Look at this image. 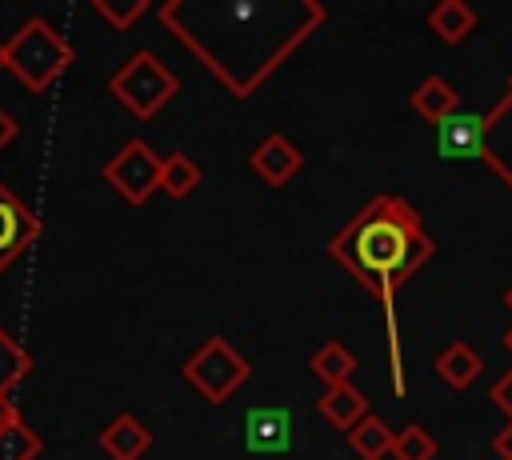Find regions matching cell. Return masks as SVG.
I'll list each match as a JSON object with an SVG mask.
<instances>
[{
  "instance_id": "obj_1",
  "label": "cell",
  "mask_w": 512,
  "mask_h": 460,
  "mask_svg": "<svg viewBox=\"0 0 512 460\" xmlns=\"http://www.w3.org/2000/svg\"><path fill=\"white\" fill-rule=\"evenodd\" d=\"M160 20L236 100H248L328 20V8L320 0H164Z\"/></svg>"
},
{
  "instance_id": "obj_2",
  "label": "cell",
  "mask_w": 512,
  "mask_h": 460,
  "mask_svg": "<svg viewBox=\"0 0 512 460\" xmlns=\"http://www.w3.org/2000/svg\"><path fill=\"white\" fill-rule=\"evenodd\" d=\"M436 244L420 224V212L392 192L372 196L332 240L328 256L356 276V284L380 300L388 316V340H392V360H396V324H392V300L400 284H408L428 260Z\"/></svg>"
},
{
  "instance_id": "obj_3",
  "label": "cell",
  "mask_w": 512,
  "mask_h": 460,
  "mask_svg": "<svg viewBox=\"0 0 512 460\" xmlns=\"http://www.w3.org/2000/svg\"><path fill=\"white\" fill-rule=\"evenodd\" d=\"M72 64L68 36L48 16H28L4 40V72H12L28 92H48Z\"/></svg>"
},
{
  "instance_id": "obj_4",
  "label": "cell",
  "mask_w": 512,
  "mask_h": 460,
  "mask_svg": "<svg viewBox=\"0 0 512 460\" xmlns=\"http://www.w3.org/2000/svg\"><path fill=\"white\" fill-rule=\"evenodd\" d=\"M108 92L140 120H152L168 100L180 92V76L156 56V52H132L108 80Z\"/></svg>"
},
{
  "instance_id": "obj_5",
  "label": "cell",
  "mask_w": 512,
  "mask_h": 460,
  "mask_svg": "<svg viewBox=\"0 0 512 460\" xmlns=\"http://www.w3.org/2000/svg\"><path fill=\"white\" fill-rule=\"evenodd\" d=\"M252 376L248 356L224 340V336H208L188 360H184V380L192 384L196 396H204L208 404H224L228 396H236Z\"/></svg>"
},
{
  "instance_id": "obj_6",
  "label": "cell",
  "mask_w": 512,
  "mask_h": 460,
  "mask_svg": "<svg viewBox=\"0 0 512 460\" xmlns=\"http://www.w3.org/2000/svg\"><path fill=\"white\" fill-rule=\"evenodd\" d=\"M160 168H164V156H156V148L140 136L124 140L112 160L104 164V184L112 192H120L128 204H148L152 192H160Z\"/></svg>"
},
{
  "instance_id": "obj_7",
  "label": "cell",
  "mask_w": 512,
  "mask_h": 460,
  "mask_svg": "<svg viewBox=\"0 0 512 460\" xmlns=\"http://www.w3.org/2000/svg\"><path fill=\"white\" fill-rule=\"evenodd\" d=\"M480 160L508 184L512 192V76L496 104L480 116Z\"/></svg>"
},
{
  "instance_id": "obj_8",
  "label": "cell",
  "mask_w": 512,
  "mask_h": 460,
  "mask_svg": "<svg viewBox=\"0 0 512 460\" xmlns=\"http://www.w3.org/2000/svg\"><path fill=\"white\" fill-rule=\"evenodd\" d=\"M40 236V220L36 212L0 180V272L8 264H16Z\"/></svg>"
},
{
  "instance_id": "obj_9",
  "label": "cell",
  "mask_w": 512,
  "mask_h": 460,
  "mask_svg": "<svg viewBox=\"0 0 512 460\" xmlns=\"http://www.w3.org/2000/svg\"><path fill=\"white\" fill-rule=\"evenodd\" d=\"M248 164H252V172H256L264 184L284 188V184H288V180L300 172L304 156H300V148H296V144H292L284 132H272V136H264V140L252 148Z\"/></svg>"
},
{
  "instance_id": "obj_10",
  "label": "cell",
  "mask_w": 512,
  "mask_h": 460,
  "mask_svg": "<svg viewBox=\"0 0 512 460\" xmlns=\"http://www.w3.org/2000/svg\"><path fill=\"white\" fill-rule=\"evenodd\" d=\"M316 412L336 428V432H352L364 416H368V396L356 388V384H332L324 388V396L316 400Z\"/></svg>"
},
{
  "instance_id": "obj_11",
  "label": "cell",
  "mask_w": 512,
  "mask_h": 460,
  "mask_svg": "<svg viewBox=\"0 0 512 460\" xmlns=\"http://www.w3.org/2000/svg\"><path fill=\"white\" fill-rule=\"evenodd\" d=\"M100 448L108 460H140L148 448H152V432L132 416V412H120L112 416V424L100 432Z\"/></svg>"
},
{
  "instance_id": "obj_12",
  "label": "cell",
  "mask_w": 512,
  "mask_h": 460,
  "mask_svg": "<svg viewBox=\"0 0 512 460\" xmlns=\"http://www.w3.org/2000/svg\"><path fill=\"white\" fill-rule=\"evenodd\" d=\"M412 108L428 120V124H444V120H452L456 112H460V96H456V88L444 80V76H424L420 84H416V92H412Z\"/></svg>"
},
{
  "instance_id": "obj_13",
  "label": "cell",
  "mask_w": 512,
  "mask_h": 460,
  "mask_svg": "<svg viewBox=\"0 0 512 460\" xmlns=\"http://www.w3.org/2000/svg\"><path fill=\"white\" fill-rule=\"evenodd\" d=\"M476 24H480V16H476V8L464 4V0H440V4L428 8V28H432L444 44L468 40V36L476 32Z\"/></svg>"
},
{
  "instance_id": "obj_14",
  "label": "cell",
  "mask_w": 512,
  "mask_h": 460,
  "mask_svg": "<svg viewBox=\"0 0 512 460\" xmlns=\"http://www.w3.org/2000/svg\"><path fill=\"white\" fill-rule=\"evenodd\" d=\"M484 372V360H480V352L472 348V344H464V340H452L440 356H436V376L448 384V388H468V384H476V376Z\"/></svg>"
},
{
  "instance_id": "obj_15",
  "label": "cell",
  "mask_w": 512,
  "mask_h": 460,
  "mask_svg": "<svg viewBox=\"0 0 512 460\" xmlns=\"http://www.w3.org/2000/svg\"><path fill=\"white\" fill-rule=\"evenodd\" d=\"M392 440H396V432L380 416H372V412L348 432V448L360 460H384V456H392Z\"/></svg>"
},
{
  "instance_id": "obj_16",
  "label": "cell",
  "mask_w": 512,
  "mask_h": 460,
  "mask_svg": "<svg viewBox=\"0 0 512 460\" xmlns=\"http://www.w3.org/2000/svg\"><path fill=\"white\" fill-rule=\"evenodd\" d=\"M440 152L444 156H480V116H452L440 124Z\"/></svg>"
},
{
  "instance_id": "obj_17",
  "label": "cell",
  "mask_w": 512,
  "mask_h": 460,
  "mask_svg": "<svg viewBox=\"0 0 512 460\" xmlns=\"http://www.w3.org/2000/svg\"><path fill=\"white\" fill-rule=\"evenodd\" d=\"M200 184V164L188 156V152H172L164 156V168H160V192L172 196V200H184L192 196Z\"/></svg>"
},
{
  "instance_id": "obj_18",
  "label": "cell",
  "mask_w": 512,
  "mask_h": 460,
  "mask_svg": "<svg viewBox=\"0 0 512 460\" xmlns=\"http://www.w3.org/2000/svg\"><path fill=\"white\" fill-rule=\"evenodd\" d=\"M312 372L332 388V384H348V376L356 372V356L340 344V340H328L312 352Z\"/></svg>"
},
{
  "instance_id": "obj_19",
  "label": "cell",
  "mask_w": 512,
  "mask_h": 460,
  "mask_svg": "<svg viewBox=\"0 0 512 460\" xmlns=\"http://www.w3.org/2000/svg\"><path fill=\"white\" fill-rule=\"evenodd\" d=\"M40 436L24 424V416L16 412L12 420L0 424V460H36L40 456Z\"/></svg>"
},
{
  "instance_id": "obj_20",
  "label": "cell",
  "mask_w": 512,
  "mask_h": 460,
  "mask_svg": "<svg viewBox=\"0 0 512 460\" xmlns=\"http://www.w3.org/2000/svg\"><path fill=\"white\" fill-rule=\"evenodd\" d=\"M32 372V352L0 328V392H12Z\"/></svg>"
},
{
  "instance_id": "obj_21",
  "label": "cell",
  "mask_w": 512,
  "mask_h": 460,
  "mask_svg": "<svg viewBox=\"0 0 512 460\" xmlns=\"http://www.w3.org/2000/svg\"><path fill=\"white\" fill-rule=\"evenodd\" d=\"M392 460H436V440L424 424H404L392 440Z\"/></svg>"
},
{
  "instance_id": "obj_22",
  "label": "cell",
  "mask_w": 512,
  "mask_h": 460,
  "mask_svg": "<svg viewBox=\"0 0 512 460\" xmlns=\"http://www.w3.org/2000/svg\"><path fill=\"white\" fill-rule=\"evenodd\" d=\"M96 12H100L116 32H128V28L148 12V0H96Z\"/></svg>"
},
{
  "instance_id": "obj_23",
  "label": "cell",
  "mask_w": 512,
  "mask_h": 460,
  "mask_svg": "<svg viewBox=\"0 0 512 460\" xmlns=\"http://www.w3.org/2000/svg\"><path fill=\"white\" fill-rule=\"evenodd\" d=\"M488 400H492V404H496V408H500V412L512 420V368H508V372H504V376H500V380L488 388Z\"/></svg>"
},
{
  "instance_id": "obj_24",
  "label": "cell",
  "mask_w": 512,
  "mask_h": 460,
  "mask_svg": "<svg viewBox=\"0 0 512 460\" xmlns=\"http://www.w3.org/2000/svg\"><path fill=\"white\" fill-rule=\"evenodd\" d=\"M16 136H20V120H16L8 108H0V152H4Z\"/></svg>"
},
{
  "instance_id": "obj_25",
  "label": "cell",
  "mask_w": 512,
  "mask_h": 460,
  "mask_svg": "<svg viewBox=\"0 0 512 460\" xmlns=\"http://www.w3.org/2000/svg\"><path fill=\"white\" fill-rule=\"evenodd\" d=\"M492 448H496V456H500V460H512V420H508V424L496 432Z\"/></svg>"
},
{
  "instance_id": "obj_26",
  "label": "cell",
  "mask_w": 512,
  "mask_h": 460,
  "mask_svg": "<svg viewBox=\"0 0 512 460\" xmlns=\"http://www.w3.org/2000/svg\"><path fill=\"white\" fill-rule=\"evenodd\" d=\"M12 416H16V404L8 400V392H0V424H4V420H12Z\"/></svg>"
},
{
  "instance_id": "obj_27",
  "label": "cell",
  "mask_w": 512,
  "mask_h": 460,
  "mask_svg": "<svg viewBox=\"0 0 512 460\" xmlns=\"http://www.w3.org/2000/svg\"><path fill=\"white\" fill-rule=\"evenodd\" d=\"M504 348L512 352V324H508V332H504Z\"/></svg>"
},
{
  "instance_id": "obj_28",
  "label": "cell",
  "mask_w": 512,
  "mask_h": 460,
  "mask_svg": "<svg viewBox=\"0 0 512 460\" xmlns=\"http://www.w3.org/2000/svg\"><path fill=\"white\" fill-rule=\"evenodd\" d=\"M0 72H4V40H0Z\"/></svg>"
},
{
  "instance_id": "obj_29",
  "label": "cell",
  "mask_w": 512,
  "mask_h": 460,
  "mask_svg": "<svg viewBox=\"0 0 512 460\" xmlns=\"http://www.w3.org/2000/svg\"><path fill=\"white\" fill-rule=\"evenodd\" d=\"M504 304H508V308H512V288H508V292H504Z\"/></svg>"
}]
</instances>
